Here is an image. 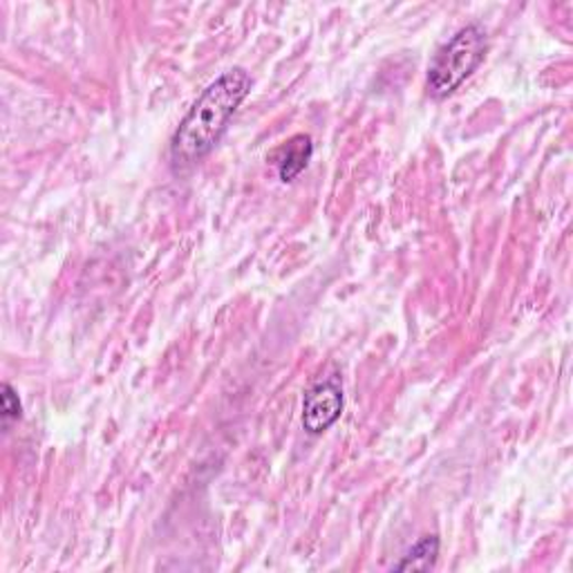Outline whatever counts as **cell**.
Segmentation results:
<instances>
[{
    "label": "cell",
    "mask_w": 573,
    "mask_h": 573,
    "mask_svg": "<svg viewBox=\"0 0 573 573\" xmlns=\"http://www.w3.org/2000/svg\"><path fill=\"white\" fill-rule=\"evenodd\" d=\"M254 81L244 67H231L198 97L171 139L176 169L204 159L222 139L231 117L252 93Z\"/></svg>",
    "instance_id": "obj_1"
},
{
    "label": "cell",
    "mask_w": 573,
    "mask_h": 573,
    "mask_svg": "<svg viewBox=\"0 0 573 573\" xmlns=\"http://www.w3.org/2000/svg\"><path fill=\"white\" fill-rule=\"evenodd\" d=\"M488 39L481 25L470 23L457 30L433 56L428 65L426 86L435 99L450 97L464 81L484 63Z\"/></svg>",
    "instance_id": "obj_2"
},
{
    "label": "cell",
    "mask_w": 573,
    "mask_h": 573,
    "mask_svg": "<svg viewBox=\"0 0 573 573\" xmlns=\"http://www.w3.org/2000/svg\"><path fill=\"white\" fill-rule=\"evenodd\" d=\"M343 413V388L337 379H322L314 383L303 399V428L309 435L330 431Z\"/></svg>",
    "instance_id": "obj_3"
},
{
    "label": "cell",
    "mask_w": 573,
    "mask_h": 573,
    "mask_svg": "<svg viewBox=\"0 0 573 573\" xmlns=\"http://www.w3.org/2000/svg\"><path fill=\"white\" fill-rule=\"evenodd\" d=\"M311 155H314L311 137L294 135L289 141H285V146L278 150V159H276L280 180L294 182L309 167Z\"/></svg>",
    "instance_id": "obj_4"
},
{
    "label": "cell",
    "mask_w": 573,
    "mask_h": 573,
    "mask_svg": "<svg viewBox=\"0 0 573 573\" xmlns=\"http://www.w3.org/2000/svg\"><path fill=\"white\" fill-rule=\"evenodd\" d=\"M439 558V538L424 535L411 551H407L394 571H431Z\"/></svg>",
    "instance_id": "obj_5"
},
{
    "label": "cell",
    "mask_w": 573,
    "mask_h": 573,
    "mask_svg": "<svg viewBox=\"0 0 573 573\" xmlns=\"http://www.w3.org/2000/svg\"><path fill=\"white\" fill-rule=\"evenodd\" d=\"M0 407H3V420H6V424L19 422L21 415H23V405H21L19 392H17L10 383H6V385H3V392H0Z\"/></svg>",
    "instance_id": "obj_6"
}]
</instances>
